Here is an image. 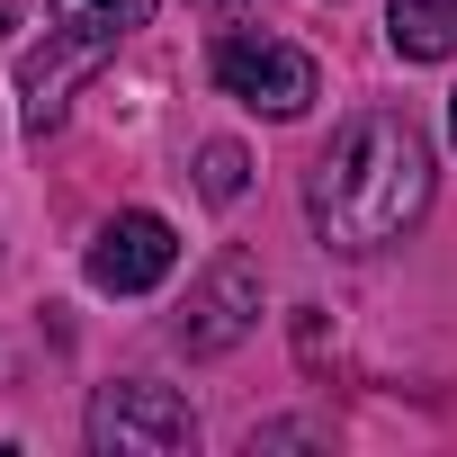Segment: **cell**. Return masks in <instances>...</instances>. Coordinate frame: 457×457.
Wrapping results in <instances>:
<instances>
[{"label":"cell","instance_id":"cell-11","mask_svg":"<svg viewBox=\"0 0 457 457\" xmlns=\"http://www.w3.org/2000/svg\"><path fill=\"white\" fill-rule=\"evenodd\" d=\"M19 10H28V0H0V37H10V28H19Z\"/></svg>","mask_w":457,"mask_h":457},{"label":"cell","instance_id":"cell-7","mask_svg":"<svg viewBox=\"0 0 457 457\" xmlns=\"http://www.w3.org/2000/svg\"><path fill=\"white\" fill-rule=\"evenodd\" d=\"M395 63H448L457 54V0H386Z\"/></svg>","mask_w":457,"mask_h":457},{"label":"cell","instance_id":"cell-3","mask_svg":"<svg viewBox=\"0 0 457 457\" xmlns=\"http://www.w3.org/2000/svg\"><path fill=\"white\" fill-rule=\"evenodd\" d=\"M215 90L243 99V108L270 117V126H287V117H305V108L323 99V72H314L305 46H287V37H270V28H224V37H215Z\"/></svg>","mask_w":457,"mask_h":457},{"label":"cell","instance_id":"cell-6","mask_svg":"<svg viewBox=\"0 0 457 457\" xmlns=\"http://www.w3.org/2000/svg\"><path fill=\"white\" fill-rule=\"evenodd\" d=\"M90 287L99 296H153L170 270H179V234H170V215H153V206H126V215H108L99 234H90Z\"/></svg>","mask_w":457,"mask_h":457},{"label":"cell","instance_id":"cell-9","mask_svg":"<svg viewBox=\"0 0 457 457\" xmlns=\"http://www.w3.org/2000/svg\"><path fill=\"white\" fill-rule=\"evenodd\" d=\"M243 448H252V457H261V448H323V430H314V421H270V430H252Z\"/></svg>","mask_w":457,"mask_h":457},{"label":"cell","instance_id":"cell-8","mask_svg":"<svg viewBox=\"0 0 457 457\" xmlns=\"http://www.w3.org/2000/svg\"><path fill=\"white\" fill-rule=\"evenodd\" d=\"M252 188V153L243 144H197V197L206 206H234Z\"/></svg>","mask_w":457,"mask_h":457},{"label":"cell","instance_id":"cell-1","mask_svg":"<svg viewBox=\"0 0 457 457\" xmlns=\"http://www.w3.org/2000/svg\"><path fill=\"white\" fill-rule=\"evenodd\" d=\"M439 197V162H430V135L403 117V108H359L332 126V144L314 153L305 170V224L323 252H395L412 224L430 215Z\"/></svg>","mask_w":457,"mask_h":457},{"label":"cell","instance_id":"cell-2","mask_svg":"<svg viewBox=\"0 0 457 457\" xmlns=\"http://www.w3.org/2000/svg\"><path fill=\"white\" fill-rule=\"evenodd\" d=\"M135 28H153V0H46V37L19 63V126H28V144L63 135L81 81L99 63H117V46Z\"/></svg>","mask_w":457,"mask_h":457},{"label":"cell","instance_id":"cell-12","mask_svg":"<svg viewBox=\"0 0 457 457\" xmlns=\"http://www.w3.org/2000/svg\"><path fill=\"white\" fill-rule=\"evenodd\" d=\"M448 144H457V90H448Z\"/></svg>","mask_w":457,"mask_h":457},{"label":"cell","instance_id":"cell-4","mask_svg":"<svg viewBox=\"0 0 457 457\" xmlns=\"http://www.w3.org/2000/svg\"><path fill=\"white\" fill-rule=\"evenodd\" d=\"M90 457H179L197 448V412L179 386H153V377H117L90 395V421H81Z\"/></svg>","mask_w":457,"mask_h":457},{"label":"cell","instance_id":"cell-5","mask_svg":"<svg viewBox=\"0 0 457 457\" xmlns=\"http://www.w3.org/2000/svg\"><path fill=\"white\" fill-rule=\"evenodd\" d=\"M252 332H261V261H252V252H215V261L188 278L179 314H170V350L224 359V350H243Z\"/></svg>","mask_w":457,"mask_h":457},{"label":"cell","instance_id":"cell-10","mask_svg":"<svg viewBox=\"0 0 457 457\" xmlns=\"http://www.w3.org/2000/svg\"><path fill=\"white\" fill-rule=\"evenodd\" d=\"M188 10H206V19H234V10H252V0H188Z\"/></svg>","mask_w":457,"mask_h":457}]
</instances>
